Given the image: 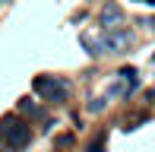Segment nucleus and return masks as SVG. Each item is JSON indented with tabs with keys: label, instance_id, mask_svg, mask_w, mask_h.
Returning <instances> with one entry per match:
<instances>
[{
	"label": "nucleus",
	"instance_id": "nucleus-7",
	"mask_svg": "<svg viewBox=\"0 0 155 152\" xmlns=\"http://www.w3.org/2000/svg\"><path fill=\"white\" fill-rule=\"evenodd\" d=\"M143 3H146V0H143Z\"/></svg>",
	"mask_w": 155,
	"mask_h": 152
},
{
	"label": "nucleus",
	"instance_id": "nucleus-1",
	"mask_svg": "<svg viewBox=\"0 0 155 152\" xmlns=\"http://www.w3.org/2000/svg\"><path fill=\"white\" fill-rule=\"evenodd\" d=\"M0 136H3V143L10 149H25L32 140V130L25 121H19L16 114H6L3 121H0Z\"/></svg>",
	"mask_w": 155,
	"mask_h": 152
},
{
	"label": "nucleus",
	"instance_id": "nucleus-6",
	"mask_svg": "<svg viewBox=\"0 0 155 152\" xmlns=\"http://www.w3.org/2000/svg\"><path fill=\"white\" fill-rule=\"evenodd\" d=\"M104 105H108V95H104V98H95V101H92V105H89V111H92V114H95V111H101V108H104Z\"/></svg>",
	"mask_w": 155,
	"mask_h": 152
},
{
	"label": "nucleus",
	"instance_id": "nucleus-4",
	"mask_svg": "<svg viewBox=\"0 0 155 152\" xmlns=\"http://www.w3.org/2000/svg\"><path fill=\"white\" fill-rule=\"evenodd\" d=\"M98 19H101V32H114V29H124V10L117 3H111V0H104L101 13H98Z\"/></svg>",
	"mask_w": 155,
	"mask_h": 152
},
{
	"label": "nucleus",
	"instance_id": "nucleus-3",
	"mask_svg": "<svg viewBox=\"0 0 155 152\" xmlns=\"http://www.w3.org/2000/svg\"><path fill=\"white\" fill-rule=\"evenodd\" d=\"M130 45H133V32H130V29L101 32V48H104V54H124Z\"/></svg>",
	"mask_w": 155,
	"mask_h": 152
},
{
	"label": "nucleus",
	"instance_id": "nucleus-2",
	"mask_svg": "<svg viewBox=\"0 0 155 152\" xmlns=\"http://www.w3.org/2000/svg\"><path fill=\"white\" fill-rule=\"evenodd\" d=\"M35 92L45 95L48 101H63L70 95V82L63 76H38L35 79Z\"/></svg>",
	"mask_w": 155,
	"mask_h": 152
},
{
	"label": "nucleus",
	"instance_id": "nucleus-5",
	"mask_svg": "<svg viewBox=\"0 0 155 152\" xmlns=\"http://www.w3.org/2000/svg\"><path fill=\"white\" fill-rule=\"evenodd\" d=\"M79 41H82V48H86L92 57H101L104 54V48H101V38H95V35H89V32H82L79 35Z\"/></svg>",
	"mask_w": 155,
	"mask_h": 152
}]
</instances>
